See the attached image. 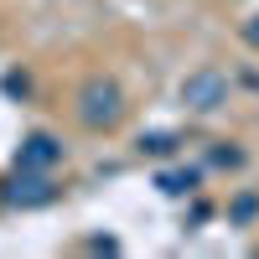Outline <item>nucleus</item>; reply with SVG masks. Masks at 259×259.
I'll use <instances>...</instances> for the list:
<instances>
[{"mask_svg":"<svg viewBox=\"0 0 259 259\" xmlns=\"http://www.w3.org/2000/svg\"><path fill=\"white\" fill-rule=\"evenodd\" d=\"M119 89L114 83H104V78H94L89 89H83V99H78V114H83V124H94V130H104V124H114L119 119Z\"/></svg>","mask_w":259,"mask_h":259,"instance_id":"obj_1","label":"nucleus"},{"mask_svg":"<svg viewBox=\"0 0 259 259\" xmlns=\"http://www.w3.org/2000/svg\"><path fill=\"white\" fill-rule=\"evenodd\" d=\"M223 99H228V78H223V73H212V68L192 73V78L182 83V104H187V109H197V114L218 109Z\"/></svg>","mask_w":259,"mask_h":259,"instance_id":"obj_2","label":"nucleus"},{"mask_svg":"<svg viewBox=\"0 0 259 259\" xmlns=\"http://www.w3.org/2000/svg\"><path fill=\"white\" fill-rule=\"evenodd\" d=\"M57 197V187L41 177V171H31V166H21L16 177L6 182V202L11 207H41V202H52Z\"/></svg>","mask_w":259,"mask_h":259,"instance_id":"obj_3","label":"nucleus"},{"mask_svg":"<svg viewBox=\"0 0 259 259\" xmlns=\"http://www.w3.org/2000/svg\"><path fill=\"white\" fill-rule=\"evenodd\" d=\"M62 161V145L52 140V135H31L26 145H21V166H31V171H47V166H57Z\"/></svg>","mask_w":259,"mask_h":259,"instance_id":"obj_4","label":"nucleus"},{"mask_svg":"<svg viewBox=\"0 0 259 259\" xmlns=\"http://www.w3.org/2000/svg\"><path fill=\"white\" fill-rule=\"evenodd\" d=\"M197 187V171H166L161 177V192H171V197H182V192Z\"/></svg>","mask_w":259,"mask_h":259,"instance_id":"obj_5","label":"nucleus"},{"mask_svg":"<svg viewBox=\"0 0 259 259\" xmlns=\"http://www.w3.org/2000/svg\"><path fill=\"white\" fill-rule=\"evenodd\" d=\"M140 150L145 156H171V150H177V135H140Z\"/></svg>","mask_w":259,"mask_h":259,"instance_id":"obj_6","label":"nucleus"}]
</instances>
